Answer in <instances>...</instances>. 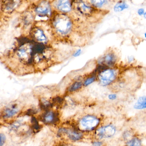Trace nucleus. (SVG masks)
<instances>
[{
	"mask_svg": "<svg viewBox=\"0 0 146 146\" xmlns=\"http://www.w3.org/2000/svg\"><path fill=\"white\" fill-rule=\"evenodd\" d=\"M56 30L62 35L68 34L71 30L72 23L70 18L64 14H59L54 21Z\"/></svg>",
	"mask_w": 146,
	"mask_h": 146,
	"instance_id": "f257e3e1",
	"label": "nucleus"
},
{
	"mask_svg": "<svg viewBox=\"0 0 146 146\" xmlns=\"http://www.w3.org/2000/svg\"><path fill=\"white\" fill-rule=\"evenodd\" d=\"M115 71L111 69H106L102 71L99 75V78L101 85L107 86L116 78Z\"/></svg>",
	"mask_w": 146,
	"mask_h": 146,
	"instance_id": "f03ea898",
	"label": "nucleus"
},
{
	"mask_svg": "<svg viewBox=\"0 0 146 146\" xmlns=\"http://www.w3.org/2000/svg\"><path fill=\"white\" fill-rule=\"evenodd\" d=\"M99 119L94 116L88 115L81 119L80 124L81 126L86 130H92L99 124Z\"/></svg>",
	"mask_w": 146,
	"mask_h": 146,
	"instance_id": "7ed1b4c3",
	"label": "nucleus"
},
{
	"mask_svg": "<svg viewBox=\"0 0 146 146\" xmlns=\"http://www.w3.org/2000/svg\"><path fill=\"white\" fill-rule=\"evenodd\" d=\"M116 132L115 127L113 125H107L97 130L96 135L100 139L108 138L113 136Z\"/></svg>",
	"mask_w": 146,
	"mask_h": 146,
	"instance_id": "20e7f679",
	"label": "nucleus"
},
{
	"mask_svg": "<svg viewBox=\"0 0 146 146\" xmlns=\"http://www.w3.org/2000/svg\"><path fill=\"white\" fill-rule=\"evenodd\" d=\"M19 109L16 104L12 105L11 106L6 108L2 113L4 119H9L13 117L18 113Z\"/></svg>",
	"mask_w": 146,
	"mask_h": 146,
	"instance_id": "39448f33",
	"label": "nucleus"
},
{
	"mask_svg": "<svg viewBox=\"0 0 146 146\" xmlns=\"http://www.w3.org/2000/svg\"><path fill=\"white\" fill-rule=\"evenodd\" d=\"M56 6L58 10L63 13H68L71 10V4L69 1L63 0L57 1Z\"/></svg>",
	"mask_w": 146,
	"mask_h": 146,
	"instance_id": "423d86ee",
	"label": "nucleus"
},
{
	"mask_svg": "<svg viewBox=\"0 0 146 146\" xmlns=\"http://www.w3.org/2000/svg\"><path fill=\"white\" fill-rule=\"evenodd\" d=\"M57 117L56 113L52 111H46L41 117V120L45 123L52 124L55 123L57 120Z\"/></svg>",
	"mask_w": 146,
	"mask_h": 146,
	"instance_id": "0eeeda50",
	"label": "nucleus"
},
{
	"mask_svg": "<svg viewBox=\"0 0 146 146\" xmlns=\"http://www.w3.org/2000/svg\"><path fill=\"white\" fill-rule=\"evenodd\" d=\"M61 132L66 133L68 137L73 141H77L80 140L82 137V133L77 131H74L71 130L67 129H62L60 130Z\"/></svg>",
	"mask_w": 146,
	"mask_h": 146,
	"instance_id": "6e6552de",
	"label": "nucleus"
},
{
	"mask_svg": "<svg viewBox=\"0 0 146 146\" xmlns=\"http://www.w3.org/2000/svg\"><path fill=\"white\" fill-rule=\"evenodd\" d=\"M116 61V57L113 54L110 53L104 56L103 58L102 62L104 63L106 66L113 65Z\"/></svg>",
	"mask_w": 146,
	"mask_h": 146,
	"instance_id": "1a4fd4ad",
	"label": "nucleus"
},
{
	"mask_svg": "<svg viewBox=\"0 0 146 146\" xmlns=\"http://www.w3.org/2000/svg\"><path fill=\"white\" fill-rule=\"evenodd\" d=\"M50 7L46 3L40 4V6L36 8V11L38 14L41 15H47L50 12Z\"/></svg>",
	"mask_w": 146,
	"mask_h": 146,
	"instance_id": "9d476101",
	"label": "nucleus"
},
{
	"mask_svg": "<svg viewBox=\"0 0 146 146\" xmlns=\"http://www.w3.org/2000/svg\"><path fill=\"white\" fill-rule=\"evenodd\" d=\"M78 6L77 7L78 10L81 13L84 14H89L92 12V9L90 7L87 5L85 3L83 2L78 3Z\"/></svg>",
	"mask_w": 146,
	"mask_h": 146,
	"instance_id": "9b49d317",
	"label": "nucleus"
},
{
	"mask_svg": "<svg viewBox=\"0 0 146 146\" xmlns=\"http://www.w3.org/2000/svg\"><path fill=\"white\" fill-rule=\"evenodd\" d=\"M19 1H5L3 4V8L5 11H12L18 5Z\"/></svg>",
	"mask_w": 146,
	"mask_h": 146,
	"instance_id": "f8f14e48",
	"label": "nucleus"
},
{
	"mask_svg": "<svg viewBox=\"0 0 146 146\" xmlns=\"http://www.w3.org/2000/svg\"><path fill=\"white\" fill-rule=\"evenodd\" d=\"M134 108L136 109H145L146 107V100L145 96L140 97L137 102L135 104Z\"/></svg>",
	"mask_w": 146,
	"mask_h": 146,
	"instance_id": "ddd939ff",
	"label": "nucleus"
},
{
	"mask_svg": "<svg viewBox=\"0 0 146 146\" xmlns=\"http://www.w3.org/2000/svg\"><path fill=\"white\" fill-rule=\"evenodd\" d=\"M34 35L35 38L40 41H44L46 39V36L43 31L40 29L35 30L34 32Z\"/></svg>",
	"mask_w": 146,
	"mask_h": 146,
	"instance_id": "4468645a",
	"label": "nucleus"
},
{
	"mask_svg": "<svg viewBox=\"0 0 146 146\" xmlns=\"http://www.w3.org/2000/svg\"><path fill=\"white\" fill-rule=\"evenodd\" d=\"M129 7L128 5L123 1H120L116 4L114 7V10L115 12H121Z\"/></svg>",
	"mask_w": 146,
	"mask_h": 146,
	"instance_id": "2eb2a0df",
	"label": "nucleus"
},
{
	"mask_svg": "<svg viewBox=\"0 0 146 146\" xmlns=\"http://www.w3.org/2000/svg\"><path fill=\"white\" fill-rule=\"evenodd\" d=\"M82 86V82H76L71 86L70 88L69 89V90L70 92L76 91V90L81 88Z\"/></svg>",
	"mask_w": 146,
	"mask_h": 146,
	"instance_id": "dca6fc26",
	"label": "nucleus"
},
{
	"mask_svg": "<svg viewBox=\"0 0 146 146\" xmlns=\"http://www.w3.org/2000/svg\"><path fill=\"white\" fill-rule=\"evenodd\" d=\"M127 146H141V141L138 138H134L128 142Z\"/></svg>",
	"mask_w": 146,
	"mask_h": 146,
	"instance_id": "f3484780",
	"label": "nucleus"
},
{
	"mask_svg": "<svg viewBox=\"0 0 146 146\" xmlns=\"http://www.w3.org/2000/svg\"><path fill=\"white\" fill-rule=\"evenodd\" d=\"M40 107L42 110H47L51 107V104L47 101L42 100L40 103Z\"/></svg>",
	"mask_w": 146,
	"mask_h": 146,
	"instance_id": "a211bd4d",
	"label": "nucleus"
},
{
	"mask_svg": "<svg viewBox=\"0 0 146 146\" xmlns=\"http://www.w3.org/2000/svg\"><path fill=\"white\" fill-rule=\"evenodd\" d=\"M31 123L32 128L34 130H38L40 129V125L38 120L35 117H32L31 119Z\"/></svg>",
	"mask_w": 146,
	"mask_h": 146,
	"instance_id": "6ab92c4d",
	"label": "nucleus"
},
{
	"mask_svg": "<svg viewBox=\"0 0 146 146\" xmlns=\"http://www.w3.org/2000/svg\"><path fill=\"white\" fill-rule=\"evenodd\" d=\"M106 1H91L92 5L96 7H102L106 3Z\"/></svg>",
	"mask_w": 146,
	"mask_h": 146,
	"instance_id": "aec40b11",
	"label": "nucleus"
},
{
	"mask_svg": "<svg viewBox=\"0 0 146 146\" xmlns=\"http://www.w3.org/2000/svg\"><path fill=\"white\" fill-rule=\"evenodd\" d=\"M95 80V77H93L89 78L85 80V82H84V85L85 86H87L88 85H90L91 83L94 82Z\"/></svg>",
	"mask_w": 146,
	"mask_h": 146,
	"instance_id": "412c9836",
	"label": "nucleus"
},
{
	"mask_svg": "<svg viewBox=\"0 0 146 146\" xmlns=\"http://www.w3.org/2000/svg\"><path fill=\"white\" fill-rule=\"evenodd\" d=\"M5 136L2 133H0V146H3L6 141Z\"/></svg>",
	"mask_w": 146,
	"mask_h": 146,
	"instance_id": "4be33fe9",
	"label": "nucleus"
},
{
	"mask_svg": "<svg viewBox=\"0 0 146 146\" xmlns=\"http://www.w3.org/2000/svg\"><path fill=\"white\" fill-rule=\"evenodd\" d=\"M36 111L33 109H29L26 111V114L27 115H34L36 113Z\"/></svg>",
	"mask_w": 146,
	"mask_h": 146,
	"instance_id": "5701e85b",
	"label": "nucleus"
},
{
	"mask_svg": "<svg viewBox=\"0 0 146 146\" xmlns=\"http://www.w3.org/2000/svg\"><path fill=\"white\" fill-rule=\"evenodd\" d=\"M108 98L111 100H115L117 98V96L116 94H111L109 95L108 96Z\"/></svg>",
	"mask_w": 146,
	"mask_h": 146,
	"instance_id": "b1692460",
	"label": "nucleus"
},
{
	"mask_svg": "<svg viewBox=\"0 0 146 146\" xmlns=\"http://www.w3.org/2000/svg\"><path fill=\"white\" fill-rule=\"evenodd\" d=\"M81 52H82V50H81V49H78V50H77L76 52L74 54L73 56L75 57H76L79 56L80 54H81Z\"/></svg>",
	"mask_w": 146,
	"mask_h": 146,
	"instance_id": "393cba45",
	"label": "nucleus"
},
{
	"mask_svg": "<svg viewBox=\"0 0 146 146\" xmlns=\"http://www.w3.org/2000/svg\"><path fill=\"white\" fill-rule=\"evenodd\" d=\"M144 13H145V11H144V9H143V8H140V9L138 10V11H137V13L140 16L143 15Z\"/></svg>",
	"mask_w": 146,
	"mask_h": 146,
	"instance_id": "a878e982",
	"label": "nucleus"
},
{
	"mask_svg": "<svg viewBox=\"0 0 146 146\" xmlns=\"http://www.w3.org/2000/svg\"><path fill=\"white\" fill-rule=\"evenodd\" d=\"M102 145V143L101 142H94L93 143V146H101Z\"/></svg>",
	"mask_w": 146,
	"mask_h": 146,
	"instance_id": "bb28decb",
	"label": "nucleus"
}]
</instances>
